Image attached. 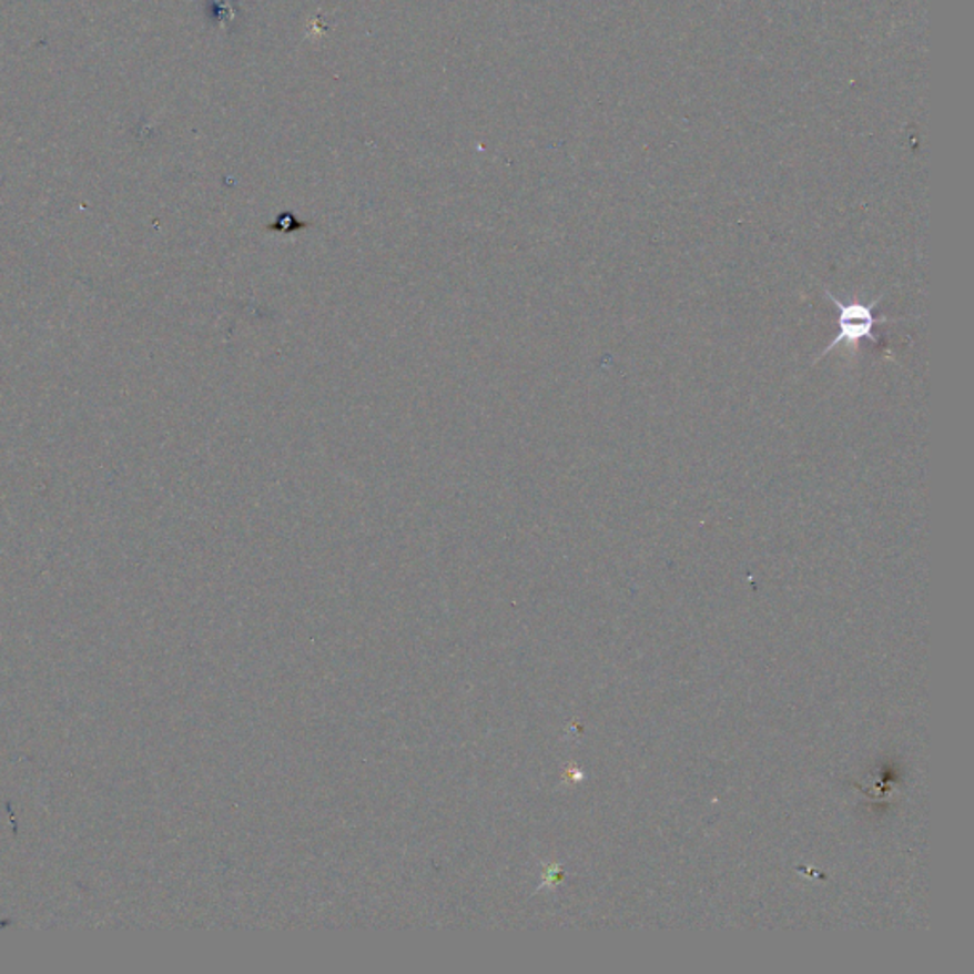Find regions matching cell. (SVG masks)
Wrapping results in <instances>:
<instances>
[{
	"instance_id": "cell-1",
	"label": "cell",
	"mask_w": 974,
	"mask_h": 974,
	"mask_svg": "<svg viewBox=\"0 0 974 974\" xmlns=\"http://www.w3.org/2000/svg\"><path fill=\"white\" fill-rule=\"evenodd\" d=\"M824 294H826L828 300L832 301L835 308H838V326H840V334L835 335L832 343L819 354V358L814 362L821 361L826 354L832 353L834 348L841 347V345L856 347L862 339H870L872 343H877V337H875L874 334L875 324L899 321V318H885V316L880 318V321L875 318L874 308L877 307V303L883 300V294H881L880 297H875L872 303H849V305H845L843 301L838 300L834 294H830L828 290H824Z\"/></svg>"
}]
</instances>
